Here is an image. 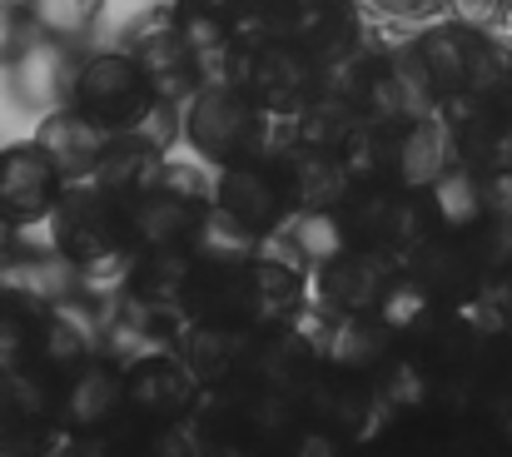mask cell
<instances>
[{"instance_id": "cell-7", "label": "cell", "mask_w": 512, "mask_h": 457, "mask_svg": "<svg viewBox=\"0 0 512 457\" xmlns=\"http://www.w3.org/2000/svg\"><path fill=\"white\" fill-rule=\"evenodd\" d=\"M398 274L433 308H458V304H468V299H478L483 294V279H488L473 239H458V234H423L398 259Z\"/></svg>"}, {"instance_id": "cell-23", "label": "cell", "mask_w": 512, "mask_h": 457, "mask_svg": "<svg viewBox=\"0 0 512 457\" xmlns=\"http://www.w3.org/2000/svg\"><path fill=\"white\" fill-rule=\"evenodd\" d=\"M194 284V254L189 249H155L140 254V264L130 269V304L160 318H184V299Z\"/></svg>"}, {"instance_id": "cell-24", "label": "cell", "mask_w": 512, "mask_h": 457, "mask_svg": "<svg viewBox=\"0 0 512 457\" xmlns=\"http://www.w3.org/2000/svg\"><path fill=\"white\" fill-rule=\"evenodd\" d=\"M130 55H135V65H140V75H145L150 95H155V100H165V105L189 100V95L204 85V75H199L194 55L179 45V35H174L170 25H160V30L140 35V40L130 45Z\"/></svg>"}, {"instance_id": "cell-10", "label": "cell", "mask_w": 512, "mask_h": 457, "mask_svg": "<svg viewBox=\"0 0 512 457\" xmlns=\"http://www.w3.org/2000/svg\"><path fill=\"white\" fill-rule=\"evenodd\" d=\"M120 368H125V413L140 428L165 433L174 423H184V413L194 403V373L184 358L155 348V353H140Z\"/></svg>"}, {"instance_id": "cell-16", "label": "cell", "mask_w": 512, "mask_h": 457, "mask_svg": "<svg viewBox=\"0 0 512 457\" xmlns=\"http://www.w3.org/2000/svg\"><path fill=\"white\" fill-rule=\"evenodd\" d=\"M170 30L179 35V45L194 55V65H199L204 80H229L234 55H239L229 0H174Z\"/></svg>"}, {"instance_id": "cell-25", "label": "cell", "mask_w": 512, "mask_h": 457, "mask_svg": "<svg viewBox=\"0 0 512 457\" xmlns=\"http://www.w3.org/2000/svg\"><path fill=\"white\" fill-rule=\"evenodd\" d=\"M105 140H110V130H100L95 120H85V115L70 110V105L45 110V125H40V135H35V145L55 159V169L65 174V184L95 174V159L105 150Z\"/></svg>"}, {"instance_id": "cell-34", "label": "cell", "mask_w": 512, "mask_h": 457, "mask_svg": "<svg viewBox=\"0 0 512 457\" xmlns=\"http://www.w3.org/2000/svg\"><path fill=\"white\" fill-rule=\"evenodd\" d=\"M503 368H508V383H512V343H508V358H503Z\"/></svg>"}, {"instance_id": "cell-8", "label": "cell", "mask_w": 512, "mask_h": 457, "mask_svg": "<svg viewBox=\"0 0 512 457\" xmlns=\"http://www.w3.org/2000/svg\"><path fill=\"white\" fill-rule=\"evenodd\" d=\"M214 214L239 229L244 239H269L279 234L289 219H294V204L284 194V179L274 169V159H244V164H229L219 174V189H214Z\"/></svg>"}, {"instance_id": "cell-2", "label": "cell", "mask_w": 512, "mask_h": 457, "mask_svg": "<svg viewBox=\"0 0 512 457\" xmlns=\"http://www.w3.org/2000/svg\"><path fill=\"white\" fill-rule=\"evenodd\" d=\"M264 110L234 85V80H204L194 95H189V110H184V140L194 145L199 159L229 169V164H244V159H269V140H264Z\"/></svg>"}, {"instance_id": "cell-12", "label": "cell", "mask_w": 512, "mask_h": 457, "mask_svg": "<svg viewBox=\"0 0 512 457\" xmlns=\"http://www.w3.org/2000/svg\"><path fill=\"white\" fill-rule=\"evenodd\" d=\"M274 40L294 45L329 75L348 55H358V5L353 0H284Z\"/></svg>"}, {"instance_id": "cell-4", "label": "cell", "mask_w": 512, "mask_h": 457, "mask_svg": "<svg viewBox=\"0 0 512 457\" xmlns=\"http://www.w3.org/2000/svg\"><path fill=\"white\" fill-rule=\"evenodd\" d=\"M50 229H55V254L75 269H95V264L130 254L125 199L105 194L100 184H80V189L65 184V194L50 214Z\"/></svg>"}, {"instance_id": "cell-21", "label": "cell", "mask_w": 512, "mask_h": 457, "mask_svg": "<svg viewBox=\"0 0 512 457\" xmlns=\"http://www.w3.org/2000/svg\"><path fill=\"white\" fill-rule=\"evenodd\" d=\"M160 174H165V150H160L145 130H115V135L105 140L100 159H95L90 184H100V189L115 194V199H130V194L150 189Z\"/></svg>"}, {"instance_id": "cell-15", "label": "cell", "mask_w": 512, "mask_h": 457, "mask_svg": "<svg viewBox=\"0 0 512 457\" xmlns=\"http://www.w3.org/2000/svg\"><path fill=\"white\" fill-rule=\"evenodd\" d=\"M398 284V259L373 249H339L329 264H319V299L334 318H368Z\"/></svg>"}, {"instance_id": "cell-28", "label": "cell", "mask_w": 512, "mask_h": 457, "mask_svg": "<svg viewBox=\"0 0 512 457\" xmlns=\"http://www.w3.org/2000/svg\"><path fill=\"white\" fill-rule=\"evenodd\" d=\"M294 234H299V249H304L314 264H329L339 249H348V234H343L339 209H304Z\"/></svg>"}, {"instance_id": "cell-18", "label": "cell", "mask_w": 512, "mask_h": 457, "mask_svg": "<svg viewBox=\"0 0 512 457\" xmlns=\"http://www.w3.org/2000/svg\"><path fill=\"white\" fill-rule=\"evenodd\" d=\"M423 214H428V234H458V239H468L493 214L488 179H478L468 164H448L423 189Z\"/></svg>"}, {"instance_id": "cell-6", "label": "cell", "mask_w": 512, "mask_h": 457, "mask_svg": "<svg viewBox=\"0 0 512 457\" xmlns=\"http://www.w3.org/2000/svg\"><path fill=\"white\" fill-rule=\"evenodd\" d=\"M229 80L264 110V115H299L319 90H324V70L299 55L284 40H249L234 55Z\"/></svg>"}, {"instance_id": "cell-30", "label": "cell", "mask_w": 512, "mask_h": 457, "mask_svg": "<svg viewBox=\"0 0 512 457\" xmlns=\"http://www.w3.org/2000/svg\"><path fill=\"white\" fill-rule=\"evenodd\" d=\"M30 40V25H25V10L15 5H0V65H10L20 55V45Z\"/></svg>"}, {"instance_id": "cell-13", "label": "cell", "mask_w": 512, "mask_h": 457, "mask_svg": "<svg viewBox=\"0 0 512 457\" xmlns=\"http://www.w3.org/2000/svg\"><path fill=\"white\" fill-rule=\"evenodd\" d=\"M448 164H458L453 130L438 125L433 115H423V120H413V125H398V130H378L373 179H388V184H398V189L423 194Z\"/></svg>"}, {"instance_id": "cell-32", "label": "cell", "mask_w": 512, "mask_h": 457, "mask_svg": "<svg viewBox=\"0 0 512 457\" xmlns=\"http://www.w3.org/2000/svg\"><path fill=\"white\" fill-rule=\"evenodd\" d=\"M373 10H383L393 20H423V15L443 10V0H373Z\"/></svg>"}, {"instance_id": "cell-20", "label": "cell", "mask_w": 512, "mask_h": 457, "mask_svg": "<svg viewBox=\"0 0 512 457\" xmlns=\"http://www.w3.org/2000/svg\"><path fill=\"white\" fill-rule=\"evenodd\" d=\"M274 169L284 179V194H289L294 214H304V209H339V199L353 189L348 164L324 150H309V145H294L284 159H274Z\"/></svg>"}, {"instance_id": "cell-26", "label": "cell", "mask_w": 512, "mask_h": 457, "mask_svg": "<svg viewBox=\"0 0 512 457\" xmlns=\"http://www.w3.org/2000/svg\"><path fill=\"white\" fill-rule=\"evenodd\" d=\"M314 348H319V363H324V368L373 378V373L388 363L393 333H388V323H383L378 313H368V318H334V328H329Z\"/></svg>"}, {"instance_id": "cell-11", "label": "cell", "mask_w": 512, "mask_h": 457, "mask_svg": "<svg viewBox=\"0 0 512 457\" xmlns=\"http://www.w3.org/2000/svg\"><path fill=\"white\" fill-rule=\"evenodd\" d=\"M60 194H65V174L55 169V159L35 140L0 150V224L10 234L50 219Z\"/></svg>"}, {"instance_id": "cell-9", "label": "cell", "mask_w": 512, "mask_h": 457, "mask_svg": "<svg viewBox=\"0 0 512 457\" xmlns=\"http://www.w3.org/2000/svg\"><path fill=\"white\" fill-rule=\"evenodd\" d=\"M209 204L194 189H179L165 174L125 199V229H130V249L135 254H155V249H189L194 234L204 229Z\"/></svg>"}, {"instance_id": "cell-35", "label": "cell", "mask_w": 512, "mask_h": 457, "mask_svg": "<svg viewBox=\"0 0 512 457\" xmlns=\"http://www.w3.org/2000/svg\"><path fill=\"white\" fill-rule=\"evenodd\" d=\"M0 5H15V10H25V0H0Z\"/></svg>"}, {"instance_id": "cell-27", "label": "cell", "mask_w": 512, "mask_h": 457, "mask_svg": "<svg viewBox=\"0 0 512 457\" xmlns=\"http://www.w3.org/2000/svg\"><path fill=\"white\" fill-rule=\"evenodd\" d=\"M95 20H100V0H25V25L60 45L85 40Z\"/></svg>"}, {"instance_id": "cell-14", "label": "cell", "mask_w": 512, "mask_h": 457, "mask_svg": "<svg viewBox=\"0 0 512 457\" xmlns=\"http://www.w3.org/2000/svg\"><path fill=\"white\" fill-rule=\"evenodd\" d=\"M125 413V368L105 353L75 363L60 373L55 388V418L70 433H105Z\"/></svg>"}, {"instance_id": "cell-31", "label": "cell", "mask_w": 512, "mask_h": 457, "mask_svg": "<svg viewBox=\"0 0 512 457\" xmlns=\"http://www.w3.org/2000/svg\"><path fill=\"white\" fill-rule=\"evenodd\" d=\"M294 457H343V438L324 433V428H314V433L294 438Z\"/></svg>"}, {"instance_id": "cell-19", "label": "cell", "mask_w": 512, "mask_h": 457, "mask_svg": "<svg viewBox=\"0 0 512 457\" xmlns=\"http://www.w3.org/2000/svg\"><path fill=\"white\" fill-rule=\"evenodd\" d=\"M5 70H10V90L25 110H60L65 95H70L75 60L60 40H45V35L30 30V40L20 45V55Z\"/></svg>"}, {"instance_id": "cell-17", "label": "cell", "mask_w": 512, "mask_h": 457, "mask_svg": "<svg viewBox=\"0 0 512 457\" xmlns=\"http://www.w3.org/2000/svg\"><path fill=\"white\" fill-rule=\"evenodd\" d=\"M453 154L478 179H512V105H463L453 120Z\"/></svg>"}, {"instance_id": "cell-29", "label": "cell", "mask_w": 512, "mask_h": 457, "mask_svg": "<svg viewBox=\"0 0 512 457\" xmlns=\"http://www.w3.org/2000/svg\"><path fill=\"white\" fill-rule=\"evenodd\" d=\"M443 10H453V20L473 30H493L508 20V0H443Z\"/></svg>"}, {"instance_id": "cell-3", "label": "cell", "mask_w": 512, "mask_h": 457, "mask_svg": "<svg viewBox=\"0 0 512 457\" xmlns=\"http://www.w3.org/2000/svg\"><path fill=\"white\" fill-rule=\"evenodd\" d=\"M339 219L353 249H373V254H393V259H403L428 234L423 194L398 189L388 179H358L339 199Z\"/></svg>"}, {"instance_id": "cell-5", "label": "cell", "mask_w": 512, "mask_h": 457, "mask_svg": "<svg viewBox=\"0 0 512 457\" xmlns=\"http://www.w3.org/2000/svg\"><path fill=\"white\" fill-rule=\"evenodd\" d=\"M65 105L115 135V130L140 125L145 110L155 105V95H150V85H145V75H140L130 50H100V55L75 60Z\"/></svg>"}, {"instance_id": "cell-1", "label": "cell", "mask_w": 512, "mask_h": 457, "mask_svg": "<svg viewBox=\"0 0 512 457\" xmlns=\"http://www.w3.org/2000/svg\"><path fill=\"white\" fill-rule=\"evenodd\" d=\"M408 50L423 65L433 95L448 100L453 110L498 105V100L512 95V50H503L488 30H473V25L453 20V25H433Z\"/></svg>"}, {"instance_id": "cell-33", "label": "cell", "mask_w": 512, "mask_h": 457, "mask_svg": "<svg viewBox=\"0 0 512 457\" xmlns=\"http://www.w3.org/2000/svg\"><path fill=\"white\" fill-rule=\"evenodd\" d=\"M65 457H115V453H110V443L100 433H80V443H70Z\"/></svg>"}, {"instance_id": "cell-22", "label": "cell", "mask_w": 512, "mask_h": 457, "mask_svg": "<svg viewBox=\"0 0 512 457\" xmlns=\"http://www.w3.org/2000/svg\"><path fill=\"white\" fill-rule=\"evenodd\" d=\"M249 328H229V323H189L184 328V363L194 373V383L224 388L229 378L249 373V353H254Z\"/></svg>"}]
</instances>
